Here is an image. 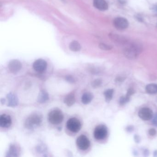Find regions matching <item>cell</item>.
<instances>
[{"label":"cell","instance_id":"cell-1","mask_svg":"<svg viewBox=\"0 0 157 157\" xmlns=\"http://www.w3.org/2000/svg\"><path fill=\"white\" fill-rule=\"evenodd\" d=\"M142 46L139 42H129L124 49V54L127 59L134 60L137 58L142 51Z\"/></svg>","mask_w":157,"mask_h":157},{"label":"cell","instance_id":"cell-2","mask_svg":"<svg viewBox=\"0 0 157 157\" xmlns=\"http://www.w3.org/2000/svg\"><path fill=\"white\" fill-rule=\"evenodd\" d=\"M42 121V116L39 113H34L26 118L24 122V127L28 129H34L40 126Z\"/></svg>","mask_w":157,"mask_h":157},{"label":"cell","instance_id":"cell-3","mask_svg":"<svg viewBox=\"0 0 157 157\" xmlns=\"http://www.w3.org/2000/svg\"><path fill=\"white\" fill-rule=\"evenodd\" d=\"M64 119V114L60 109L51 111L48 115L49 122L53 124H58L62 123Z\"/></svg>","mask_w":157,"mask_h":157},{"label":"cell","instance_id":"cell-4","mask_svg":"<svg viewBox=\"0 0 157 157\" xmlns=\"http://www.w3.org/2000/svg\"><path fill=\"white\" fill-rule=\"evenodd\" d=\"M66 126L69 131L73 133H78L82 127L81 122L76 117H72L69 119Z\"/></svg>","mask_w":157,"mask_h":157},{"label":"cell","instance_id":"cell-5","mask_svg":"<svg viewBox=\"0 0 157 157\" xmlns=\"http://www.w3.org/2000/svg\"><path fill=\"white\" fill-rule=\"evenodd\" d=\"M108 134L107 127L105 125H99L96 126L94 131V138L97 140H102L106 138Z\"/></svg>","mask_w":157,"mask_h":157},{"label":"cell","instance_id":"cell-6","mask_svg":"<svg viewBox=\"0 0 157 157\" xmlns=\"http://www.w3.org/2000/svg\"><path fill=\"white\" fill-rule=\"evenodd\" d=\"M76 144L78 147L82 150H86L90 147V142L86 135H82L78 137L76 140Z\"/></svg>","mask_w":157,"mask_h":157},{"label":"cell","instance_id":"cell-7","mask_svg":"<svg viewBox=\"0 0 157 157\" xmlns=\"http://www.w3.org/2000/svg\"><path fill=\"white\" fill-rule=\"evenodd\" d=\"M113 25L116 29L124 30L128 27L129 23L127 19L123 17H117L113 20Z\"/></svg>","mask_w":157,"mask_h":157},{"label":"cell","instance_id":"cell-8","mask_svg":"<svg viewBox=\"0 0 157 157\" xmlns=\"http://www.w3.org/2000/svg\"><path fill=\"white\" fill-rule=\"evenodd\" d=\"M109 37L113 42L120 45H125L129 42L126 37L117 34H110Z\"/></svg>","mask_w":157,"mask_h":157},{"label":"cell","instance_id":"cell-9","mask_svg":"<svg viewBox=\"0 0 157 157\" xmlns=\"http://www.w3.org/2000/svg\"><path fill=\"white\" fill-rule=\"evenodd\" d=\"M138 116L142 119L148 121L153 117V112L151 109L143 107L140 109L138 112Z\"/></svg>","mask_w":157,"mask_h":157},{"label":"cell","instance_id":"cell-10","mask_svg":"<svg viewBox=\"0 0 157 157\" xmlns=\"http://www.w3.org/2000/svg\"><path fill=\"white\" fill-rule=\"evenodd\" d=\"M47 68V63L43 59H38L33 64V68L37 72H42Z\"/></svg>","mask_w":157,"mask_h":157},{"label":"cell","instance_id":"cell-11","mask_svg":"<svg viewBox=\"0 0 157 157\" xmlns=\"http://www.w3.org/2000/svg\"><path fill=\"white\" fill-rule=\"evenodd\" d=\"M8 67L10 72L13 74L18 73L22 67L21 62L17 60H12L9 62Z\"/></svg>","mask_w":157,"mask_h":157},{"label":"cell","instance_id":"cell-12","mask_svg":"<svg viewBox=\"0 0 157 157\" xmlns=\"http://www.w3.org/2000/svg\"><path fill=\"white\" fill-rule=\"evenodd\" d=\"M12 123L11 117L6 114H3L0 117V126L4 128H9Z\"/></svg>","mask_w":157,"mask_h":157},{"label":"cell","instance_id":"cell-13","mask_svg":"<svg viewBox=\"0 0 157 157\" xmlns=\"http://www.w3.org/2000/svg\"><path fill=\"white\" fill-rule=\"evenodd\" d=\"M8 100V106L10 107H15L17 106L19 103L18 97L12 92L8 94L7 96Z\"/></svg>","mask_w":157,"mask_h":157},{"label":"cell","instance_id":"cell-14","mask_svg":"<svg viewBox=\"0 0 157 157\" xmlns=\"http://www.w3.org/2000/svg\"><path fill=\"white\" fill-rule=\"evenodd\" d=\"M93 5L97 9L101 11H106L108 8V5L105 0H94Z\"/></svg>","mask_w":157,"mask_h":157},{"label":"cell","instance_id":"cell-15","mask_svg":"<svg viewBox=\"0 0 157 157\" xmlns=\"http://www.w3.org/2000/svg\"><path fill=\"white\" fill-rule=\"evenodd\" d=\"M19 150V148L15 144H11L7 153V157H18Z\"/></svg>","mask_w":157,"mask_h":157},{"label":"cell","instance_id":"cell-16","mask_svg":"<svg viewBox=\"0 0 157 157\" xmlns=\"http://www.w3.org/2000/svg\"><path fill=\"white\" fill-rule=\"evenodd\" d=\"M75 95L72 93H70L67 94L65 96L64 100V103L68 106H71L73 105L75 102Z\"/></svg>","mask_w":157,"mask_h":157},{"label":"cell","instance_id":"cell-17","mask_svg":"<svg viewBox=\"0 0 157 157\" xmlns=\"http://www.w3.org/2000/svg\"><path fill=\"white\" fill-rule=\"evenodd\" d=\"M49 94L45 90H41L38 97V101L40 103H44L49 101Z\"/></svg>","mask_w":157,"mask_h":157},{"label":"cell","instance_id":"cell-18","mask_svg":"<svg viewBox=\"0 0 157 157\" xmlns=\"http://www.w3.org/2000/svg\"><path fill=\"white\" fill-rule=\"evenodd\" d=\"M94 96L92 93L90 92H86L82 95L81 101L82 103L85 105L89 104L93 100Z\"/></svg>","mask_w":157,"mask_h":157},{"label":"cell","instance_id":"cell-19","mask_svg":"<svg viewBox=\"0 0 157 157\" xmlns=\"http://www.w3.org/2000/svg\"><path fill=\"white\" fill-rule=\"evenodd\" d=\"M146 91L149 94H155L157 93V84L154 83L148 84L146 86Z\"/></svg>","mask_w":157,"mask_h":157},{"label":"cell","instance_id":"cell-20","mask_svg":"<svg viewBox=\"0 0 157 157\" xmlns=\"http://www.w3.org/2000/svg\"><path fill=\"white\" fill-rule=\"evenodd\" d=\"M69 49L73 52H78L81 49V45L77 41H72L69 44Z\"/></svg>","mask_w":157,"mask_h":157},{"label":"cell","instance_id":"cell-21","mask_svg":"<svg viewBox=\"0 0 157 157\" xmlns=\"http://www.w3.org/2000/svg\"><path fill=\"white\" fill-rule=\"evenodd\" d=\"M114 93V90L113 89H108L106 90L104 92V96L105 97L106 102H110L113 98V95Z\"/></svg>","mask_w":157,"mask_h":157},{"label":"cell","instance_id":"cell-22","mask_svg":"<svg viewBox=\"0 0 157 157\" xmlns=\"http://www.w3.org/2000/svg\"><path fill=\"white\" fill-rule=\"evenodd\" d=\"M130 100V97L126 95L125 96H122L120 98L119 104L120 105H124Z\"/></svg>","mask_w":157,"mask_h":157},{"label":"cell","instance_id":"cell-23","mask_svg":"<svg viewBox=\"0 0 157 157\" xmlns=\"http://www.w3.org/2000/svg\"><path fill=\"white\" fill-rule=\"evenodd\" d=\"M102 84V81L100 79H97L94 80V81L92 82V86L94 88H96L101 86Z\"/></svg>","mask_w":157,"mask_h":157},{"label":"cell","instance_id":"cell-24","mask_svg":"<svg viewBox=\"0 0 157 157\" xmlns=\"http://www.w3.org/2000/svg\"><path fill=\"white\" fill-rule=\"evenodd\" d=\"M99 47H100V49L104 50H110L113 48V47L111 46V45L106 44L105 43H101V44H99Z\"/></svg>","mask_w":157,"mask_h":157},{"label":"cell","instance_id":"cell-25","mask_svg":"<svg viewBox=\"0 0 157 157\" xmlns=\"http://www.w3.org/2000/svg\"><path fill=\"white\" fill-rule=\"evenodd\" d=\"M65 80L69 83H75V80L72 76H65Z\"/></svg>","mask_w":157,"mask_h":157},{"label":"cell","instance_id":"cell-26","mask_svg":"<svg viewBox=\"0 0 157 157\" xmlns=\"http://www.w3.org/2000/svg\"><path fill=\"white\" fill-rule=\"evenodd\" d=\"M134 93H135V90L133 89H129L128 90L127 93L126 95H127L129 97H131V96L132 95H133Z\"/></svg>","mask_w":157,"mask_h":157},{"label":"cell","instance_id":"cell-27","mask_svg":"<svg viewBox=\"0 0 157 157\" xmlns=\"http://www.w3.org/2000/svg\"><path fill=\"white\" fill-rule=\"evenodd\" d=\"M149 134L151 136H154L156 134V131L154 129H151L149 131Z\"/></svg>","mask_w":157,"mask_h":157},{"label":"cell","instance_id":"cell-28","mask_svg":"<svg viewBox=\"0 0 157 157\" xmlns=\"http://www.w3.org/2000/svg\"><path fill=\"white\" fill-rule=\"evenodd\" d=\"M153 119L152 123L154 125L157 127V114H155V116L153 117Z\"/></svg>","mask_w":157,"mask_h":157},{"label":"cell","instance_id":"cell-29","mask_svg":"<svg viewBox=\"0 0 157 157\" xmlns=\"http://www.w3.org/2000/svg\"><path fill=\"white\" fill-rule=\"evenodd\" d=\"M117 80L118 81V82H121V81H123L124 80V78H118L117 79Z\"/></svg>","mask_w":157,"mask_h":157},{"label":"cell","instance_id":"cell-30","mask_svg":"<svg viewBox=\"0 0 157 157\" xmlns=\"http://www.w3.org/2000/svg\"><path fill=\"white\" fill-rule=\"evenodd\" d=\"M5 102V99H2L1 100V103L2 104H4Z\"/></svg>","mask_w":157,"mask_h":157},{"label":"cell","instance_id":"cell-31","mask_svg":"<svg viewBox=\"0 0 157 157\" xmlns=\"http://www.w3.org/2000/svg\"><path fill=\"white\" fill-rule=\"evenodd\" d=\"M154 10H155V11H156V12L157 13V6H156V7H154Z\"/></svg>","mask_w":157,"mask_h":157}]
</instances>
